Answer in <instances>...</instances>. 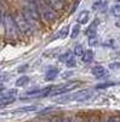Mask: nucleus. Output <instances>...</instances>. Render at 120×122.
I'll return each mask as SVG.
<instances>
[{"mask_svg":"<svg viewBox=\"0 0 120 122\" xmlns=\"http://www.w3.org/2000/svg\"><path fill=\"white\" fill-rule=\"evenodd\" d=\"M93 56H95V54H93L92 50H86V51L84 53V55L81 56V60H83L84 64H89L93 60Z\"/></svg>","mask_w":120,"mask_h":122,"instance_id":"ddd939ff","label":"nucleus"},{"mask_svg":"<svg viewBox=\"0 0 120 122\" xmlns=\"http://www.w3.org/2000/svg\"><path fill=\"white\" fill-rule=\"evenodd\" d=\"M53 122H63V120H61V118H55Z\"/></svg>","mask_w":120,"mask_h":122,"instance_id":"c85d7f7f","label":"nucleus"},{"mask_svg":"<svg viewBox=\"0 0 120 122\" xmlns=\"http://www.w3.org/2000/svg\"><path fill=\"white\" fill-rule=\"evenodd\" d=\"M57 75H58V70L56 67H50L45 73V79L46 81H53L57 77Z\"/></svg>","mask_w":120,"mask_h":122,"instance_id":"9d476101","label":"nucleus"},{"mask_svg":"<svg viewBox=\"0 0 120 122\" xmlns=\"http://www.w3.org/2000/svg\"><path fill=\"white\" fill-rule=\"evenodd\" d=\"M46 3L51 6L55 11H58V10H62L63 7V0H46Z\"/></svg>","mask_w":120,"mask_h":122,"instance_id":"9b49d317","label":"nucleus"},{"mask_svg":"<svg viewBox=\"0 0 120 122\" xmlns=\"http://www.w3.org/2000/svg\"><path fill=\"white\" fill-rule=\"evenodd\" d=\"M34 110H36V106H24L16 109V112H28V111H34Z\"/></svg>","mask_w":120,"mask_h":122,"instance_id":"6ab92c4d","label":"nucleus"},{"mask_svg":"<svg viewBox=\"0 0 120 122\" xmlns=\"http://www.w3.org/2000/svg\"><path fill=\"white\" fill-rule=\"evenodd\" d=\"M107 122H120V118L118 117H111V118H108Z\"/></svg>","mask_w":120,"mask_h":122,"instance_id":"393cba45","label":"nucleus"},{"mask_svg":"<svg viewBox=\"0 0 120 122\" xmlns=\"http://www.w3.org/2000/svg\"><path fill=\"white\" fill-rule=\"evenodd\" d=\"M17 94L16 89H7L6 92H0V98H15Z\"/></svg>","mask_w":120,"mask_h":122,"instance_id":"2eb2a0df","label":"nucleus"},{"mask_svg":"<svg viewBox=\"0 0 120 122\" xmlns=\"http://www.w3.org/2000/svg\"><path fill=\"white\" fill-rule=\"evenodd\" d=\"M38 10L43 21L52 22L56 20V11L46 3V0H38Z\"/></svg>","mask_w":120,"mask_h":122,"instance_id":"f257e3e1","label":"nucleus"},{"mask_svg":"<svg viewBox=\"0 0 120 122\" xmlns=\"http://www.w3.org/2000/svg\"><path fill=\"white\" fill-rule=\"evenodd\" d=\"M63 122H73V120H72V118H69V117H67V118L63 120Z\"/></svg>","mask_w":120,"mask_h":122,"instance_id":"cd10ccee","label":"nucleus"},{"mask_svg":"<svg viewBox=\"0 0 120 122\" xmlns=\"http://www.w3.org/2000/svg\"><path fill=\"white\" fill-rule=\"evenodd\" d=\"M68 33H69V26H64V27H62L61 29L57 32V34L53 37V39H58V38H66L67 36H68Z\"/></svg>","mask_w":120,"mask_h":122,"instance_id":"4468645a","label":"nucleus"},{"mask_svg":"<svg viewBox=\"0 0 120 122\" xmlns=\"http://www.w3.org/2000/svg\"><path fill=\"white\" fill-rule=\"evenodd\" d=\"M97 26H98V21L96 20L95 22H92L91 25L89 26V28L86 29V36L89 38H92V37H96V32H97Z\"/></svg>","mask_w":120,"mask_h":122,"instance_id":"1a4fd4ad","label":"nucleus"},{"mask_svg":"<svg viewBox=\"0 0 120 122\" xmlns=\"http://www.w3.org/2000/svg\"><path fill=\"white\" fill-rule=\"evenodd\" d=\"M103 6H106L104 0H95L92 4V9L95 11H101V10H103Z\"/></svg>","mask_w":120,"mask_h":122,"instance_id":"dca6fc26","label":"nucleus"},{"mask_svg":"<svg viewBox=\"0 0 120 122\" xmlns=\"http://www.w3.org/2000/svg\"><path fill=\"white\" fill-rule=\"evenodd\" d=\"M13 101H15V98H0V107L12 104Z\"/></svg>","mask_w":120,"mask_h":122,"instance_id":"a211bd4d","label":"nucleus"},{"mask_svg":"<svg viewBox=\"0 0 120 122\" xmlns=\"http://www.w3.org/2000/svg\"><path fill=\"white\" fill-rule=\"evenodd\" d=\"M115 1H118V3H119V1H120V0H115Z\"/></svg>","mask_w":120,"mask_h":122,"instance_id":"7c9ffc66","label":"nucleus"},{"mask_svg":"<svg viewBox=\"0 0 120 122\" xmlns=\"http://www.w3.org/2000/svg\"><path fill=\"white\" fill-rule=\"evenodd\" d=\"M84 46L83 45H76L75 48H74V55H76V56H83L84 55Z\"/></svg>","mask_w":120,"mask_h":122,"instance_id":"aec40b11","label":"nucleus"},{"mask_svg":"<svg viewBox=\"0 0 120 122\" xmlns=\"http://www.w3.org/2000/svg\"><path fill=\"white\" fill-rule=\"evenodd\" d=\"M93 95V90L92 89H85V90H79L76 93L72 94V95H67V97H62L59 98V101H86Z\"/></svg>","mask_w":120,"mask_h":122,"instance_id":"39448f33","label":"nucleus"},{"mask_svg":"<svg viewBox=\"0 0 120 122\" xmlns=\"http://www.w3.org/2000/svg\"><path fill=\"white\" fill-rule=\"evenodd\" d=\"M109 68H111V70H118V68H120V64L119 62L111 64V65H109Z\"/></svg>","mask_w":120,"mask_h":122,"instance_id":"5701e85b","label":"nucleus"},{"mask_svg":"<svg viewBox=\"0 0 120 122\" xmlns=\"http://www.w3.org/2000/svg\"><path fill=\"white\" fill-rule=\"evenodd\" d=\"M89 16H90V15H89V11H86V10L81 11V12H80V15L78 16V18H76L78 25H85V23H87Z\"/></svg>","mask_w":120,"mask_h":122,"instance_id":"f8f14e48","label":"nucleus"},{"mask_svg":"<svg viewBox=\"0 0 120 122\" xmlns=\"http://www.w3.org/2000/svg\"><path fill=\"white\" fill-rule=\"evenodd\" d=\"M91 73H92L95 77H97V78H101V77H103V76L107 75V70H106L103 66H95V67H92V70H91Z\"/></svg>","mask_w":120,"mask_h":122,"instance_id":"6e6552de","label":"nucleus"},{"mask_svg":"<svg viewBox=\"0 0 120 122\" xmlns=\"http://www.w3.org/2000/svg\"><path fill=\"white\" fill-rule=\"evenodd\" d=\"M3 22H4V27H5L6 37L10 38V39H15V38H17L18 28H17V26H16L15 18H13L11 15H10V14H6V15H4Z\"/></svg>","mask_w":120,"mask_h":122,"instance_id":"7ed1b4c3","label":"nucleus"},{"mask_svg":"<svg viewBox=\"0 0 120 122\" xmlns=\"http://www.w3.org/2000/svg\"><path fill=\"white\" fill-rule=\"evenodd\" d=\"M28 82H29V77H28V76H22V77H19V78L16 81V87H23V86H26Z\"/></svg>","mask_w":120,"mask_h":122,"instance_id":"f3484780","label":"nucleus"},{"mask_svg":"<svg viewBox=\"0 0 120 122\" xmlns=\"http://www.w3.org/2000/svg\"><path fill=\"white\" fill-rule=\"evenodd\" d=\"M58 60H59V62L64 64V65L68 66V67H74L75 64H76V62H75L74 54L71 53V51H67V53H64V54H62V55H59Z\"/></svg>","mask_w":120,"mask_h":122,"instance_id":"0eeeda50","label":"nucleus"},{"mask_svg":"<svg viewBox=\"0 0 120 122\" xmlns=\"http://www.w3.org/2000/svg\"><path fill=\"white\" fill-rule=\"evenodd\" d=\"M3 18H4V14H3V5L0 3V22H3Z\"/></svg>","mask_w":120,"mask_h":122,"instance_id":"a878e982","label":"nucleus"},{"mask_svg":"<svg viewBox=\"0 0 120 122\" xmlns=\"http://www.w3.org/2000/svg\"><path fill=\"white\" fill-rule=\"evenodd\" d=\"M15 22H16V26L18 28L19 32H22L24 34H29L32 33L33 30V27H32V22L23 12H18L15 17Z\"/></svg>","mask_w":120,"mask_h":122,"instance_id":"f03ea898","label":"nucleus"},{"mask_svg":"<svg viewBox=\"0 0 120 122\" xmlns=\"http://www.w3.org/2000/svg\"><path fill=\"white\" fill-rule=\"evenodd\" d=\"M79 3H80V0H76V1H75V5H73V7H72V12H74L75 10H76V7H78Z\"/></svg>","mask_w":120,"mask_h":122,"instance_id":"bb28decb","label":"nucleus"},{"mask_svg":"<svg viewBox=\"0 0 120 122\" xmlns=\"http://www.w3.org/2000/svg\"><path fill=\"white\" fill-rule=\"evenodd\" d=\"M89 44H90V45H96V44H97V38H96V37L90 38V40H89Z\"/></svg>","mask_w":120,"mask_h":122,"instance_id":"b1692460","label":"nucleus"},{"mask_svg":"<svg viewBox=\"0 0 120 122\" xmlns=\"http://www.w3.org/2000/svg\"><path fill=\"white\" fill-rule=\"evenodd\" d=\"M79 32H80V26L79 25H74L73 26V28H72V33H71V37L74 39V38H76L78 37V34H79Z\"/></svg>","mask_w":120,"mask_h":122,"instance_id":"412c9836","label":"nucleus"},{"mask_svg":"<svg viewBox=\"0 0 120 122\" xmlns=\"http://www.w3.org/2000/svg\"><path fill=\"white\" fill-rule=\"evenodd\" d=\"M45 122H52V121H50V120H46V121H45Z\"/></svg>","mask_w":120,"mask_h":122,"instance_id":"c756f323","label":"nucleus"},{"mask_svg":"<svg viewBox=\"0 0 120 122\" xmlns=\"http://www.w3.org/2000/svg\"><path fill=\"white\" fill-rule=\"evenodd\" d=\"M29 20H38L40 18L39 10H38V0H24V12Z\"/></svg>","mask_w":120,"mask_h":122,"instance_id":"20e7f679","label":"nucleus"},{"mask_svg":"<svg viewBox=\"0 0 120 122\" xmlns=\"http://www.w3.org/2000/svg\"><path fill=\"white\" fill-rule=\"evenodd\" d=\"M112 15L115 17H120V5H115L112 7Z\"/></svg>","mask_w":120,"mask_h":122,"instance_id":"4be33fe9","label":"nucleus"},{"mask_svg":"<svg viewBox=\"0 0 120 122\" xmlns=\"http://www.w3.org/2000/svg\"><path fill=\"white\" fill-rule=\"evenodd\" d=\"M81 86V82H68L66 84H61V86H57L55 88H52V90L50 92V95L52 97H57V95H61L64 93H68L71 90H74L75 88Z\"/></svg>","mask_w":120,"mask_h":122,"instance_id":"423d86ee","label":"nucleus"}]
</instances>
